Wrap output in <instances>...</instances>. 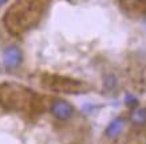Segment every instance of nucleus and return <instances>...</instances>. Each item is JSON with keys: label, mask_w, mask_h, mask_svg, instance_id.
<instances>
[{"label": "nucleus", "mask_w": 146, "mask_h": 144, "mask_svg": "<svg viewBox=\"0 0 146 144\" xmlns=\"http://www.w3.org/2000/svg\"><path fill=\"white\" fill-rule=\"evenodd\" d=\"M131 121L135 125H142L146 123V109L143 108H137L134 109L131 113Z\"/></svg>", "instance_id": "4"}, {"label": "nucleus", "mask_w": 146, "mask_h": 144, "mask_svg": "<svg viewBox=\"0 0 146 144\" xmlns=\"http://www.w3.org/2000/svg\"><path fill=\"white\" fill-rule=\"evenodd\" d=\"M5 1H7V0H0V5H3L5 3Z\"/></svg>", "instance_id": "5"}, {"label": "nucleus", "mask_w": 146, "mask_h": 144, "mask_svg": "<svg viewBox=\"0 0 146 144\" xmlns=\"http://www.w3.org/2000/svg\"><path fill=\"white\" fill-rule=\"evenodd\" d=\"M122 128H123V119L122 117H117L115 120L109 124L106 129V135L109 137H117L122 132Z\"/></svg>", "instance_id": "3"}, {"label": "nucleus", "mask_w": 146, "mask_h": 144, "mask_svg": "<svg viewBox=\"0 0 146 144\" xmlns=\"http://www.w3.org/2000/svg\"><path fill=\"white\" fill-rule=\"evenodd\" d=\"M22 62V53H20V50L18 47H8V49L5 50L4 53V65L7 66L8 69H13L19 66Z\"/></svg>", "instance_id": "2"}, {"label": "nucleus", "mask_w": 146, "mask_h": 144, "mask_svg": "<svg viewBox=\"0 0 146 144\" xmlns=\"http://www.w3.org/2000/svg\"><path fill=\"white\" fill-rule=\"evenodd\" d=\"M0 72H1V68H0Z\"/></svg>", "instance_id": "6"}, {"label": "nucleus", "mask_w": 146, "mask_h": 144, "mask_svg": "<svg viewBox=\"0 0 146 144\" xmlns=\"http://www.w3.org/2000/svg\"><path fill=\"white\" fill-rule=\"evenodd\" d=\"M51 112L59 120H67L68 117H71L74 108L70 102H67L64 100H56L51 105Z\"/></svg>", "instance_id": "1"}]
</instances>
